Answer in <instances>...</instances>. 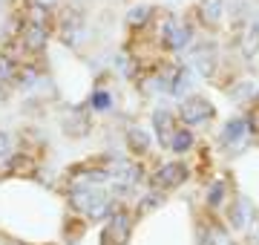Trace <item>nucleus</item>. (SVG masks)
<instances>
[{
	"mask_svg": "<svg viewBox=\"0 0 259 245\" xmlns=\"http://www.w3.org/2000/svg\"><path fill=\"white\" fill-rule=\"evenodd\" d=\"M55 29L66 47H75V40L81 38L83 32V15L75 6H64V9L55 12Z\"/></svg>",
	"mask_w": 259,
	"mask_h": 245,
	"instance_id": "f257e3e1",
	"label": "nucleus"
},
{
	"mask_svg": "<svg viewBox=\"0 0 259 245\" xmlns=\"http://www.w3.org/2000/svg\"><path fill=\"white\" fill-rule=\"evenodd\" d=\"M190 38H193V29L187 26L185 20H173V18L164 20V26H161V47L167 52H182L190 44Z\"/></svg>",
	"mask_w": 259,
	"mask_h": 245,
	"instance_id": "f03ea898",
	"label": "nucleus"
},
{
	"mask_svg": "<svg viewBox=\"0 0 259 245\" xmlns=\"http://www.w3.org/2000/svg\"><path fill=\"white\" fill-rule=\"evenodd\" d=\"M130 234H133V219L124 208H118L110 219H107V228H104V245H127Z\"/></svg>",
	"mask_w": 259,
	"mask_h": 245,
	"instance_id": "7ed1b4c3",
	"label": "nucleus"
},
{
	"mask_svg": "<svg viewBox=\"0 0 259 245\" xmlns=\"http://www.w3.org/2000/svg\"><path fill=\"white\" fill-rule=\"evenodd\" d=\"M187 176H190V170H187L182 161H167L164 168H158L156 173H153L150 185H153V188H158V190H170V188L185 185Z\"/></svg>",
	"mask_w": 259,
	"mask_h": 245,
	"instance_id": "20e7f679",
	"label": "nucleus"
},
{
	"mask_svg": "<svg viewBox=\"0 0 259 245\" xmlns=\"http://www.w3.org/2000/svg\"><path fill=\"white\" fill-rule=\"evenodd\" d=\"M18 38H20V47L26 49V52L37 55V52H44V49L49 47V38H52V29H47V26H37V23H29V20H23V26H20Z\"/></svg>",
	"mask_w": 259,
	"mask_h": 245,
	"instance_id": "39448f33",
	"label": "nucleus"
},
{
	"mask_svg": "<svg viewBox=\"0 0 259 245\" xmlns=\"http://www.w3.org/2000/svg\"><path fill=\"white\" fill-rule=\"evenodd\" d=\"M179 118L185 124H202V121H210L213 118V104L207 101V98H202V95H190L182 107H179Z\"/></svg>",
	"mask_w": 259,
	"mask_h": 245,
	"instance_id": "423d86ee",
	"label": "nucleus"
},
{
	"mask_svg": "<svg viewBox=\"0 0 259 245\" xmlns=\"http://www.w3.org/2000/svg\"><path fill=\"white\" fill-rule=\"evenodd\" d=\"M153 127H156V139L161 147L170 150V144H173V136H176V115H170L167 110H156L153 113Z\"/></svg>",
	"mask_w": 259,
	"mask_h": 245,
	"instance_id": "0eeeda50",
	"label": "nucleus"
},
{
	"mask_svg": "<svg viewBox=\"0 0 259 245\" xmlns=\"http://www.w3.org/2000/svg\"><path fill=\"white\" fill-rule=\"evenodd\" d=\"M216 66H219V52H216V47L213 44H199L196 47V69L204 78H210L216 72Z\"/></svg>",
	"mask_w": 259,
	"mask_h": 245,
	"instance_id": "6e6552de",
	"label": "nucleus"
},
{
	"mask_svg": "<svg viewBox=\"0 0 259 245\" xmlns=\"http://www.w3.org/2000/svg\"><path fill=\"white\" fill-rule=\"evenodd\" d=\"M225 15V0H199V20L207 29H216L222 23Z\"/></svg>",
	"mask_w": 259,
	"mask_h": 245,
	"instance_id": "1a4fd4ad",
	"label": "nucleus"
},
{
	"mask_svg": "<svg viewBox=\"0 0 259 245\" xmlns=\"http://www.w3.org/2000/svg\"><path fill=\"white\" fill-rule=\"evenodd\" d=\"M248 118H231L225 124L222 133V144H231V147H242L245 144V136H248Z\"/></svg>",
	"mask_w": 259,
	"mask_h": 245,
	"instance_id": "9d476101",
	"label": "nucleus"
},
{
	"mask_svg": "<svg viewBox=\"0 0 259 245\" xmlns=\"http://www.w3.org/2000/svg\"><path fill=\"white\" fill-rule=\"evenodd\" d=\"M127 147L133 156H147L150 153V133L141 127H127Z\"/></svg>",
	"mask_w": 259,
	"mask_h": 245,
	"instance_id": "9b49d317",
	"label": "nucleus"
},
{
	"mask_svg": "<svg viewBox=\"0 0 259 245\" xmlns=\"http://www.w3.org/2000/svg\"><path fill=\"white\" fill-rule=\"evenodd\" d=\"M115 211H112V199L107 193H95L93 196V205L87 211V217L93 219V222H104V219H110Z\"/></svg>",
	"mask_w": 259,
	"mask_h": 245,
	"instance_id": "f8f14e48",
	"label": "nucleus"
},
{
	"mask_svg": "<svg viewBox=\"0 0 259 245\" xmlns=\"http://www.w3.org/2000/svg\"><path fill=\"white\" fill-rule=\"evenodd\" d=\"M93 190L87 188V185H75L72 193H69V205H72V211H78V214H87L90 211V205H93Z\"/></svg>",
	"mask_w": 259,
	"mask_h": 245,
	"instance_id": "ddd939ff",
	"label": "nucleus"
},
{
	"mask_svg": "<svg viewBox=\"0 0 259 245\" xmlns=\"http://www.w3.org/2000/svg\"><path fill=\"white\" fill-rule=\"evenodd\" d=\"M20 72V64L18 58H12L9 52H3L0 49V84H9V81H15Z\"/></svg>",
	"mask_w": 259,
	"mask_h": 245,
	"instance_id": "4468645a",
	"label": "nucleus"
},
{
	"mask_svg": "<svg viewBox=\"0 0 259 245\" xmlns=\"http://www.w3.org/2000/svg\"><path fill=\"white\" fill-rule=\"evenodd\" d=\"M228 217H231V225L233 228H245L248 225V217H250V208L245 205V199H236L228 211Z\"/></svg>",
	"mask_w": 259,
	"mask_h": 245,
	"instance_id": "2eb2a0df",
	"label": "nucleus"
},
{
	"mask_svg": "<svg viewBox=\"0 0 259 245\" xmlns=\"http://www.w3.org/2000/svg\"><path fill=\"white\" fill-rule=\"evenodd\" d=\"M153 15H156V12L150 9V6H136V9H130V15H127V26L130 29H141L144 23L153 20Z\"/></svg>",
	"mask_w": 259,
	"mask_h": 245,
	"instance_id": "dca6fc26",
	"label": "nucleus"
},
{
	"mask_svg": "<svg viewBox=\"0 0 259 245\" xmlns=\"http://www.w3.org/2000/svg\"><path fill=\"white\" fill-rule=\"evenodd\" d=\"M193 147V133L187 130V127H179L176 136H173V144H170V150L173 153H187Z\"/></svg>",
	"mask_w": 259,
	"mask_h": 245,
	"instance_id": "f3484780",
	"label": "nucleus"
},
{
	"mask_svg": "<svg viewBox=\"0 0 259 245\" xmlns=\"http://www.w3.org/2000/svg\"><path fill=\"white\" fill-rule=\"evenodd\" d=\"M225 196H228V185H225V182H213L210 190H207V205L210 208H222Z\"/></svg>",
	"mask_w": 259,
	"mask_h": 245,
	"instance_id": "a211bd4d",
	"label": "nucleus"
},
{
	"mask_svg": "<svg viewBox=\"0 0 259 245\" xmlns=\"http://www.w3.org/2000/svg\"><path fill=\"white\" fill-rule=\"evenodd\" d=\"M204 234H207V242H210V245H233V239H231V236H228V234H225V231H222V228H219V225L207 228Z\"/></svg>",
	"mask_w": 259,
	"mask_h": 245,
	"instance_id": "6ab92c4d",
	"label": "nucleus"
},
{
	"mask_svg": "<svg viewBox=\"0 0 259 245\" xmlns=\"http://www.w3.org/2000/svg\"><path fill=\"white\" fill-rule=\"evenodd\" d=\"M93 110H98V113H104V110H110V104H112V98H110V93H104V90H95V95H93Z\"/></svg>",
	"mask_w": 259,
	"mask_h": 245,
	"instance_id": "aec40b11",
	"label": "nucleus"
},
{
	"mask_svg": "<svg viewBox=\"0 0 259 245\" xmlns=\"http://www.w3.org/2000/svg\"><path fill=\"white\" fill-rule=\"evenodd\" d=\"M158 205H161V196H158V193H150V196H144V202H141V208H139V217H147L150 211H156Z\"/></svg>",
	"mask_w": 259,
	"mask_h": 245,
	"instance_id": "412c9836",
	"label": "nucleus"
},
{
	"mask_svg": "<svg viewBox=\"0 0 259 245\" xmlns=\"http://www.w3.org/2000/svg\"><path fill=\"white\" fill-rule=\"evenodd\" d=\"M9 153H12V136L0 130V159H6Z\"/></svg>",
	"mask_w": 259,
	"mask_h": 245,
	"instance_id": "4be33fe9",
	"label": "nucleus"
},
{
	"mask_svg": "<svg viewBox=\"0 0 259 245\" xmlns=\"http://www.w3.org/2000/svg\"><path fill=\"white\" fill-rule=\"evenodd\" d=\"M233 95H236V98H248V95H253V84H250V81H242V87L239 90H233Z\"/></svg>",
	"mask_w": 259,
	"mask_h": 245,
	"instance_id": "5701e85b",
	"label": "nucleus"
}]
</instances>
